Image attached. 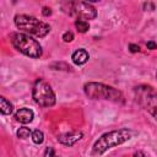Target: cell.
<instances>
[{
  "label": "cell",
  "mask_w": 157,
  "mask_h": 157,
  "mask_svg": "<svg viewBox=\"0 0 157 157\" xmlns=\"http://www.w3.org/2000/svg\"><path fill=\"white\" fill-rule=\"evenodd\" d=\"M69 10L67 13L70 16L77 17V20H93L97 16V10L91 2L85 1H70L67 2Z\"/></svg>",
  "instance_id": "7"
},
{
  "label": "cell",
  "mask_w": 157,
  "mask_h": 157,
  "mask_svg": "<svg viewBox=\"0 0 157 157\" xmlns=\"http://www.w3.org/2000/svg\"><path fill=\"white\" fill-rule=\"evenodd\" d=\"M10 39L12 45L22 54L33 59H38L42 56V45L31 36L26 33H12L10 36Z\"/></svg>",
  "instance_id": "5"
},
{
  "label": "cell",
  "mask_w": 157,
  "mask_h": 157,
  "mask_svg": "<svg viewBox=\"0 0 157 157\" xmlns=\"http://www.w3.org/2000/svg\"><path fill=\"white\" fill-rule=\"evenodd\" d=\"M83 134L82 131H70L66 134H63L60 136H58V141L65 146H74L77 141H80L82 139Z\"/></svg>",
  "instance_id": "8"
},
{
  "label": "cell",
  "mask_w": 157,
  "mask_h": 157,
  "mask_svg": "<svg viewBox=\"0 0 157 157\" xmlns=\"http://www.w3.org/2000/svg\"><path fill=\"white\" fill-rule=\"evenodd\" d=\"M134 135V131L129 129H119V130H113L109 132L103 134L93 145V153L94 155H102L107 150L113 148L118 145H121L130 140Z\"/></svg>",
  "instance_id": "1"
},
{
  "label": "cell",
  "mask_w": 157,
  "mask_h": 157,
  "mask_svg": "<svg viewBox=\"0 0 157 157\" xmlns=\"http://www.w3.org/2000/svg\"><path fill=\"white\" fill-rule=\"evenodd\" d=\"M147 48L148 49H151V50H155V49H157V43L156 42H153V40H150V42H147Z\"/></svg>",
  "instance_id": "19"
},
{
  "label": "cell",
  "mask_w": 157,
  "mask_h": 157,
  "mask_svg": "<svg viewBox=\"0 0 157 157\" xmlns=\"http://www.w3.org/2000/svg\"><path fill=\"white\" fill-rule=\"evenodd\" d=\"M88 58H90L88 53L85 49H82V48L75 50L72 53V55H71V59H72L74 64H76V65H83L85 63H87Z\"/></svg>",
  "instance_id": "10"
},
{
  "label": "cell",
  "mask_w": 157,
  "mask_h": 157,
  "mask_svg": "<svg viewBox=\"0 0 157 157\" xmlns=\"http://www.w3.org/2000/svg\"><path fill=\"white\" fill-rule=\"evenodd\" d=\"M144 9H145V10H146V9H150V11H152V10H155V5L151 4V2H145V4H144Z\"/></svg>",
  "instance_id": "20"
},
{
  "label": "cell",
  "mask_w": 157,
  "mask_h": 157,
  "mask_svg": "<svg viewBox=\"0 0 157 157\" xmlns=\"http://www.w3.org/2000/svg\"><path fill=\"white\" fill-rule=\"evenodd\" d=\"M83 91L91 99H107L115 103H124V96L120 91L101 82H87L83 86Z\"/></svg>",
  "instance_id": "2"
},
{
  "label": "cell",
  "mask_w": 157,
  "mask_h": 157,
  "mask_svg": "<svg viewBox=\"0 0 157 157\" xmlns=\"http://www.w3.org/2000/svg\"><path fill=\"white\" fill-rule=\"evenodd\" d=\"M32 97L40 107H53L55 104V93L52 86L43 78H38L32 90Z\"/></svg>",
  "instance_id": "6"
},
{
  "label": "cell",
  "mask_w": 157,
  "mask_h": 157,
  "mask_svg": "<svg viewBox=\"0 0 157 157\" xmlns=\"http://www.w3.org/2000/svg\"><path fill=\"white\" fill-rule=\"evenodd\" d=\"M32 132H33V131H31V129H29V128L22 126V128H20V129L16 131V135H17V137H18V139L25 140V139H28L29 136H32Z\"/></svg>",
  "instance_id": "13"
},
{
  "label": "cell",
  "mask_w": 157,
  "mask_h": 157,
  "mask_svg": "<svg viewBox=\"0 0 157 157\" xmlns=\"http://www.w3.org/2000/svg\"><path fill=\"white\" fill-rule=\"evenodd\" d=\"M156 77H157V72H156Z\"/></svg>",
  "instance_id": "22"
},
{
  "label": "cell",
  "mask_w": 157,
  "mask_h": 157,
  "mask_svg": "<svg viewBox=\"0 0 157 157\" xmlns=\"http://www.w3.org/2000/svg\"><path fill=\"white\" fill-rule=\"evenodd\" d=\"M63 39L64 42H71L74 39V33L70 32V31H66L64 34H63Z\"/></svg>",
  "instance_id": "16"
},
{
  "label": "cell",
  "mask_w": 157,
  "mask_h": 157,
  "mask_svg": "<svg viewBox=\"0 0 157 157\" xmlns=\"http://www.w3.org/2000/svg\"><path fill=\"white\" fill-rule=\"evenodd\" d=\"M15 25L20 31L37 38H43L50 32V26L48 23L28 15H16Z\"/></svg>",
  "instance_id": "3"
},
{
  "label": "cell",
  "mask_w": 157,
  "mask_h": 157,
  "mask_svg": "<svg viewBox=\"0 0 157 157\" xmlns=\"http://www.w3.org/2000/svg\"><path fill=\"white\" fill-rule=\"evenodd\" d=\"M34 118V113L32 109L29 108H21L18 109L16 113H15V119L18 121V123H22V124H28L33 120Z\"/></svg>",
  "instance_id": "9"
},
{
  "label": "cell",
  "mask_w": 157,
  "mask_h": 157,
  "mask_svg": "<svg viewBox=\"0 0 157 157\" xmlns=\"http://www.w3.org/2000/svg\"><path fill=\"white\" fill-rule=\"evenodd\" d=\"M75 27L77 28L78 32L85 33V32H87L90 29V23L87 21H85V20H76L75 21Z\"/></svg>",
  "instance_id": "12"
},
{
  "label": "cell",
  "mask_w": 157,
  "mask_h": 157,
  "mask_svg": "<svg viewBox=\"0 0 157 157\" xmlns=\"http://www.w3.org/2000/svg\"><path fill=\"white\" fill-rule=\"evenodd\" d=\"M129 49H130L131 53H137V52H140V47H139L137 44H134V43L129 44Z\"/></svg>",
  "instance_id": "17"
},
{
  "label": "cell",
  "mask_w": 157,
  "mask_h": 157,
  "mask_svg": "<svg viewBox=\"0 0 157 157\" xmlns=\"http://www.w3.org/2000/svg\"><path fill=\"white\" fill-rule=\"evenodd\" d=\"M134 157H146V156H145V153L142 151H137V152L134 153Z\"/></svg>",
  "instance_id": "21"
},
{
  "label": "cell",
  "mask_w": 157,
  "mask_h": 157,
  "mask_svg": "<svg viewBox=\"0 0 157 157\" xmlns=\"http://www.w3.org/2000/svg\"><path fill=\"white\" fill-rule=\"evenodd\" d=\"M134 93L139 105L157 120V91L150 85H139Z\"/></svg>",
  "instance_id": "4"
},
{
  "label": "cell",
  "mask_w": 157,
  "mask_h": 157,
  "mask_svg": "<svg viewBox=\"0 0 157 157\" xmlns=\"http://www.w3.org/2000/svg\"><path fill=\"white\" fill-rule=\"evenodd\" d=\"M42 13H43V16L48 17V16H50V15H52V9H50V7L44 6V7H43V10H42Z\"/></svg>",
  "instance_id": "18"
},
{
  "label": "cell",
  "mask_w": 157,
  "mask_h": 157,
  "mask_svg": "<svg viewBox=\"0 0 157 157\" xmlns=\"http://www.w3.org/2000/svg\"><path fill=\"white\" fill-rule=\"evenodd\" d=\"M32 140H33V142L34 144H37V145H40L43 141H44V134L40 131V130H34L33 132H32Z\"/></svg>",
  "instance_id": "14"
},
{
  "label": "cell",
  "mask_w": 157,
  "mask_h": 157,
  "mask_svg": "<svg viewBox=\"0 0 157 157\" xmlns=\"http://www.w3.org/2000/svg\"><path fill=\"white\" fill-rule=\"evenodd\" d=\"M43 157H59V156L56 155L55 150H54L53 147H50V146H49V147H47V148H45Z\"/></svg>",
  "instance_id": "15"
},
{
  "label": "cell",
  "mask_w": 157,
  "mask_h": 157,
  "mask_svg": "<svg viewBox=\"0 0 157 157\" xmlns=\"http://www.w3.org/2000/svg\"><path fill=\"white\" fill-rule=\"evenodd\" d=\"M0 110H1V114L4 115H9L12 113L13 110V105L10 101H7L5 97H0Z\"/></svg>",
  "instance_id": "11"
}]
</instances>
